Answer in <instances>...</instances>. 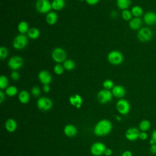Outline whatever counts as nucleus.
I'll return each mask as SVG.
<instances>
[{"label":"nucleus","mask_w":156,"mask_h":156,"mask_svg":"<svg viewBox=\"0 0 156 156\" xmlns=\"http://www.w3.org/2000/svg\"><path fill=\"white\" fill-rule=\"evenodd\" d=\"M112 129L111 122L107 119L100 121L94 127V133L96 135L102 136L108 134Z\"/></svg>","instance_id":"obj_1"},{"label":"nucleus","mask_w":156,"mask_h":156,"mask_svg":"<svg viewBox=\"0 0 156 156\" xmlns=\"http://www.w3.org/2000/svg\"><path fill=\"white\" fill-rule=\"evenodd\" d=\"M153 35V32L150 28L143 27L138 30L137 32V38L140 41L146 43L152 40Z\"/></svg>","instance_id":"obj_2"},{"label":"nucleus","mask_w":156,"mask_h":156,"mask_svg":"<svg viewBox=\"0 0 156 156\" xmlns=\"http://www.w3.org/2000/svg\"><path fill=\"white\" fill-rule=\"evenodd\" d=\"M107 60L111 64L114 65H118L122 63L124 60V56L120 51L113 50L108 54Z\"/></svg>","instance_id":"obj_3"},{"label":"nucleus","mask_w":156,"mask_h":156,"mask_svg":"<svg viewBox=\"0 0 156 156\" xmlns=\"http://www.w3.org/2000/svg\"><path fill=\"white\" fill-rule=\"evenodd\" d=\"M27 37L25 34H20L15 37L13 41V47L17 50L23 49L27 44Z\"/></svg>","instance_id":"obj_4"},{"label":"nucleus","mask_w":156,"mask_h":156,"mask_svg":"<svg viewBox=\"0 0 156 156\" xmlns=\"http://www.w3.org/2000/svg\"><path fill=\"white\" fill-rule=\"evenodd\" d=\"M52 60L57 63H63L66 60V51L61 48H55L54 49L51 53Z\"/></svg>","instance_id":"obj_5"},{"label":"nucleus","mask_w":156,"mask_h":156,"mask_svg":"<svg viewBox=\"0 0 156 156\" xmlns=\"http://www.w3.org/2000/svg\"><path fill=\"white\" fill-rule=\"evenodd\" d=\"M37 10L42 14H45L50 12L52 5L49 0H37L35 3Z\"/></svg>","instance_id":"obj_6"},{"label":"nucleus","mask_w":156,"mask_h":156,"mask_svg":"<svg viewBox=\"0 0 156 156\" xmlns=\"http://www.w3.org/2000/svg\"><path fill=\"white\" fill-rule=\"evenodd\" d=\"M24 64V60L23 58L19 55H15L9 58L7 62V65L9 68L13 71H16L21 68Z\"/></svg>","instance_id":"obj_7"},{"label":"nucleus","mask_w":156,"mask_h":156,"mask_svg":"<svg viewBox=\"0 0 156 156\" xmlns=\"http://www.w3.org/2000/svg\"><path fill=\"white\" fill-rule=\"evenodd\" d=\"M130 108V104L126 99H120L116 103V109L122 115H127L129 112Z\"/></svg>","instance_id":"obj_8"},{"label":"nucleus","mask_w":156,"mask_h":156,"mask_svg":"<svg viewBox=\"0 0 156 156\" xmlns=\"http://www.w3.org/2000/svg\"><path fill=\"white\" fill-rule=\"evenodd\" d=\"M112 93L107 89L101 90L98 93V99L102 104H105L110 102L112 99Z\"/></svg>","instance_id":"obj_9"},{"label":"nucleus","mask_w":156,"mask_h":156,"mask_svg":"<svg viewBox=\"0 0 156 156\" xmlns=\"http://www.w3.org/2000/svg\"><path fill=\"white\" fill-rule=\"evenodd\" d=\"M37 107L41 110L46 111L52 108V102L48 98L41 97L37 101Z\"/></svg>","instance_id":"obj_10"},{"label":"nucleus","mask_w":156,"mask_h":156,"mask_svg":"<svg viewBox=\"0 0 156 156\" xmlns=\"http://www.w3.org/2000/svg\"><path fill=\"white\" fill-rule=\"evenodd\" d=\"M38 78L43 85L49 84L52 80V76L47 70H41L38 74Z\"/></svg>","instance_id":"obj_11"},{"label":"nucleus","mask_w":156,"mask_h":156,"mask_svg":"<svg viewBox=\"0 0 156 156\" xmlns=\"http://www.w3.org/2000/svg\"><path fill=\"white\" fill-rule=\"evenodd\" d=\"M143 21L148 26H152L156 24V13L149 11L145 13L143 15Z\"/></svg>","instance_id":"obj_12"},{"label":"nucleus","mask_w":156,"mask_h":156,"mask_svg":"<svg viewBox=\"0 0 156 156\" xmlns=\"http://www.w3.org/2000/svg\"><path fill=\"white\" fill-rule=\"evenodd\" d=\"M105 149V146L103 143H96L92 145L91 147V152L94 155L99 156L104 153Z\"/></svg>","instance_id":"obj_13"},{"label":"nucleus","mask_w":156,"mask_h":156,"mask_svg":"<svg viewBox=\"0 0 156 156\" xmlns=\"http://www.w3.org/2000/svg\"><path fill=\"white\" fill-rule=\"evenodd\" d=\"M139 130L135 127H131L127 130L126 132V137L129 141H135L139 138Z\"/></svg>","instance_id":"obj_14"},{"label":"nucleus","mask_w":156,"mask_h":156,"mask_svg":"<svg viewBox=\"0 0 156 156\" xmlns=\"http://www.w3.org/2000/svg\"><path fill=\"white\" fill-rule=\"evenodd\" d=\"M142 24L143 21L140 18L133 17L129 21V26L132 30H139L141 28Z\"/></svg>","instance_id":"obj_15"},{"label":"nucleus","mask_w":156,"mask_h":156,"mask_svg":"<svg viewBox=\"0 0 156 156\" xmlns=\"http://www.w3.org/2000/svg\"><path fill=\"white\" fill-rule=\"evenodd\" d=\"M112 93L114 96L118 98H121L124 96L126 94V90L125 88L120 85H115L112 88Z\"/></svg>","instance_id":"obj_16"},{"label":"nucleus","mask_w":156,"mask_h":156,"mask_svg":"<svg viewBox=\"0 0 156 156\" xmlns=\"http://www.w3.org/2000/svg\"><path fill=\"white\" fill-rule=\"evenodd\" d=\"M69 102L70 104L76 107L77 108H80L82 104V98L81 96L77 94H74V96H71L69 97Z\"/></svg>","instance_id":"obj_17"},{"label":"nucleus","mask_w":156,"mask_h":156,"mask_svg":"<svg viewBox=\"0 0 156 156\" xmlns=\"http://www.w3.org/2000/svg\"><path fill=\"white\" fill-rule=\"evenodd\" d=\"M58 20L57 14L54 12H50L46 14V23L49 25L55 24Z\"/></svg>","instance_id":"obj_18"},{"label":"nucleus","mask_w":156,"mask_h":156,"mask_svg":"<svg viewBox=\"0 0 156 156\" xmlns=\"http://www.w3.org/2000/svg\"><path fill=\"white\" fill-rule=\"evenodd\" d=\"M64 132L66 135L69 137L74 136L77 133V129L76 127L71 124L67 125L65 127Z\"/></svg>","instance_id":"obj_19"},{"label":"nucleus","mask_w":156,"mask_h":156,"mask_svg":"<svg viewBox=\"0 0 156 156\" xmlns=\"http://www.w3.org/2000/svg\"><path fill=\"white\" fill-rule=\"evenodd\" d=\"M52 9L54 10H60L65 6V0H53L51 2Z\"/></svg>","instance_id":"obj_20"},{"label":"nucleus","mask_w":156,"mask_h":156,"mask_svg":"<svg viewBox=\"0 0 156 156\" xmlns=\"http://www.w3.org/2000/svg\"><path fill=\"white\" fill-rule=\"evenodd\" d=\"M5 127L7 130H8L10 132H14L17 127V124L16 121L13 119H9L7 120L5 124Z\"/></svg>","instance_id":"obj_21"},{"label":"nucleus","mask_w":156,"mask_h":156,"mask_svg":"<svg viewBox=\"0 0 156 156\" xmlns=\"http://www.w3.org/2000/svg\"><path fill=\"white\" fill-rule=\"evenodd\" d=\"M40 35V32L38 29L36 27H31L27 32V37L30 39H37L39 37Z\"/></svg>","instance_id":"obj_22"},{"label":"nucleus","mask_w":156,"mask_h":156,"mask_svg":"<svg viewBox=\"0 0 156 156\" xmlns=\"http://www.w3.org/2000/svg\"><path fill=\"white\" fill-rule=\"evenodd\" d=\"M17 28L19 32L22 34H25L26 33H27V32L29 30L28 23L24 21H22L20 22Z\"/></svg>","instance_id":"obj_23"},{"label":"nucleus","mask_w":156,"mask_h":156,"mask_svg":"<svg viewBox=\"0 0 156 156\" xmlns=\"http://www.w3.org/2000/svg\"><path fill=\"white\" fill-rule=\"evenodd\" d=\"M131 4V0H116V5L121 10L127 9Z\"/></svg>","instance_id":"obj_24"},{"label":"nucleus","mask_w":156,"mask_h":156,"mask_svg":"<svg viewBox=\"0 0 156 156\" xmlns=\"http://www.w3.org/2000/svg\"><path fill=\"white\" fill-rule=\"evenodd\" d=\"M18 98L21 103L26 104L29 102L30 99L29 93L26 90H22L18 95Z\"/></svg>","instance_id":"obj_25"},{"label":"nucleus","mask_w":156,"mask_h":156,"mask_svg":"<svg viewBox=\"0 0 156 156\" xmlns=\"http://www.w3.org/2000/svg\"><path fill=\"white\" fill-rule=\"evenodd\" d=\"M151 122L147 119H143L139 124V129L141 132H146L151 129Z\"/></svg>","instance_id":"obj_26"},{"label":"nucleus","mask_w":156,"mask_h":156,"mask_svg":"<svg viewBox=\"0 0 156 156\" xmlns=\"http://www.w3.org/2000/svg\"><path fill=\"white\" fill-rule=\"evenodd\" d=\"M130 11L134 17L140 18V16H141L144 13L143 8L140 5H134L132 7Z\"/></svg>","instance_id":"obj_27"},{"label":"nucleus","mask_w":156,"mask_h":156,"mask_svg":"<svg viewBox=\"0 0 156 156\" xmlns=\"http://www.w3.org/2000/svg\"><path fill=\"white\" fill-rule=\"evenodd\" d=\"M63 66L65 69H66L68 71H71L74 69L76 66V63L72 59H66L63 62Z\"/></svg>","instance_id":"obj_28"},{"label":"nucleus","mask_w":156,"mask_h":156,"mask_svg":"<svg viewBox=\"0 0 156 156\" xmlns=\"http://www.w3.org/2000/svg\"><path fill=\"white\" fill-rule=\"evenodd\" d=\"M18 93V89L15 86H9L5 90V94L9 96H14Z\"/></svg>","instance_id":"obj_29"},{"label":"nucleus","mask_w":156,"mask_h":156,"mask_svg":"<svg viewBox=\"0 0 156 156\" xmlns=\"http://www.w3.org/2000/svg\"><path fill=\"white\" fill-rule=\"evenodd\" d=\"M9 85V80L6 76L4 75H1L0 76V88L1 90L7 88Z\"/></svg>","instance_id":"obj_30"},{"label":"nucleus","mask_w":156,"mask_h":156,"mask_svg":"<svg viewBox=\"0 0 156 156\" xmlns=\"http://www.w3.org/2000/svg\"><path fill=\"white\" fill-rule=\"evenodd\" d=\"M122 18H123L124 20L125 21H130L132 18V13L131 11L129 10L128 9L126 10H123L121 13Z\"/></svg>","instance_id":"obj_31"},{"label":"nucleus","mask_w":156,"mask_h":156,"mask_svg":"<svg viewBox=\"0 0 156 156\" xmlns=\"http://www.w3.org/2000/svg\"><path fill=\"white\" fill-rule=\"evenodd\" d=\"M64 67L60 63H57L54 67V71L57 75H61L64 72Z\"/></svg>","instance_id":"obj_32"},{"label":"nucleus","mask_w":156,"mask_h":156,"mask_svg":"<svg viewBox=\"0 0 156 156\" xmlns=\"http://www.w3.org/2000/svg\"><path fill=\"white\" fill-rule=\"evenodd\" d=\"M8 55H9L8 49L4 46H1L0 48V59L4 60L7 57Z\"/></svg>","instance_id":"obj_33"},{"label":"nucleus","mask_w":156,"mask_h":156,"mask_svg":"<svg viewBox=\"0 0 156 156\" xmlns=\"http://www.w3.org/2000/svg\"><path fill=\"white\" fill-rule=\"evenodd\" d=\"M114 83L111 79H106L103 82V87L105 89L110 90L114 87Z\"/></svg>","instance_id":"obj_34"},{"label":"nucleus","mask_w":156,"mask_h":156,"mask_svg":"<svg viewBox=\"0 0 156 156\" xmlns=\"http://www.w3.org/2000/svg\"><path fill=\"white\" fill-rule=\"evenodd\" d=\"M156 144V129L154 130L151 133V138L149 140V144Z\"/></svg>","instance_id":"obj_35"},{"label":"nucleus","mask_w":156,"mask_h":156,"mask_svg":"<svg viewBox=\"0 0 156 156\" xmlns=\"http://www.w3.org/2000/svg\"><path fill=\"white\" fill-rule=\"evenodd\" d=\"M20 74L16 71H12L10 74V77L13 80H18L20 79Z\"/></svg>","instance_id":"obj_36"},{"label":"nucleus","mask_w":156,"mask_h":156,"mask_svg":"<svg viewBox=\"0 0 156 156\" xmlns=\"http://www.w3.org/2000/svg\"><path fill=\"white\" fill-rule=\"evenodd\" d=\"M31 93L32 94L33 96H38L40 95V89L39 87L35 86V87H34L32 90H31Z\"/></svg>","instance_id":"obj_37"},{"label":"nucleus","mask_w":156,"mask_h":156,"mask_svg":"<svg viewBox=\"0 0 156 156\" xmlns=\"http://www.w3.org/2000/svg\"><path fill=\"white\" fill-rule=\"evenodd\" d=\"M139 138L143 141L146 140L148 138V134L146 132H141L139 135Z\"/></svg>","instance_id":"obj_38"},{"label":"nucleus","mask_w":156,"mask_h":156,"mask_svg":"<svg viewBox=\"0 0 156 156\" xmlns=\"http://www.w3.org/2000/svg\"><path fill=\"white\" fill-rule=\"evenodd\" d=\"M85 1L88 4L91 5H94L97 4L99 2V0H85Z\"/></svg>","instance_id":"obj_39"},{"label":"nucleus","mask_w":156,"mask_h":156,"mask_svg":"<svg viewBox=\"0 0 156 156\" xmlns=\"http://www.w3.org/2000/svg\"><path fill=\"white\" fill-rule=\"evenodd\" d=\"M150 152L152 154H156V144L151 145L150 146Z\"/></svg>","instance_id":"obj_40"},{"label":"nucleus","mask_w":156,"mask_h":156,"mask_svg":"<svg viewBox=\"0 0 156 156\" xmlns=\"http://www.w3.org/2000/svg\"><path fill=\"white\" fill-rule=\"evenodd\" d=\"M43 90L44 92H45V93H48V92H49V91H50V87H49V84L43 85Z\"/></svg>","instance_id":"obj_41"},{"label":"nucleus","mask_w":156,"mask_h":156,"mask_svg":"<svg viewBox=\"0 0 156 156\" xmlns=\"http://www.w3.org/2000/svg\"><path fill=\"white\" fill-rule=\"evenodd\" d=\"M4 99H5V94L2 90H1L0 91V102L2 103L4 100Z\"/></svg>","instance_id":"obj_42"},{"label":"nucleus","mask_w":156,"mask_h":156,"mask_svg":"<svg viewBox=\"0 0 156 156\" xmlns=\"http://www.w3.org/2000/svg\"><path fill=\"white\" fill-rule=\"evenodd\" d=\"M122 156H132V154L129 151H126L122 153Z\"/></svg>","instance_id":"obj_43"},{"label":"nucleus","mask_w":156,"mask_h":156,"mask_svg":"<svg viewBox=\"0 0 156 156\" xmlns=\"http://www.w3.org/2000/svg\"><path fill=\"white\" fill-rule=\"evenodd\" d=\"M112 150L110 149H106L104 151V154L107 156H110L112 154Z\"/></svg>","instance_id":"obj_44"},{"label":"nucleus","mask_w":156,"mask_h":156,"mask_svg":"<svg viewBox=\"0 0 156 156\" xmlns=\"http://www.w3.org/2000/svg\"><path fill=\"white\" fill-rule=\"evenodd\" d=\"M111 15H112V16H113V17H116V16H117V13H116V12H112V13H111Z\"/></svg>","instance_id":"obj_45"},{"label":"nucleus","mask_w":156,"mask_h":156,"mask_svg":"<svg viewBox=\"0 0 156 156\" xmlns=\"http://www.w3.org/2000/svg\"><path fill=\"white\" fill-rule=\"evenodd\" d=\"M116 119H118V120H121V118H119V116H116Z\"/></svg>","instance_id":"obj_46"},{"label":"nucleus","mask_w":156,"mask_h":156,"mask_svg":"<svg viewBox=\"0 0 156 156\" xmlns=\"http://www.w3.org/2000/svg\"><path fill=\"white\" fill-rule=\"evenodd\" d=\"M79 1H84V0H79Z\"/></svg>","instance_id":"obj_47"}]
</instances>
